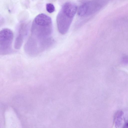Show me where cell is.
Segmentation results:
<instances>
[{"label": "cell", "instance_id": "cell-1", "mask_svg": "<svg viewBox=\"0 0 128 128\" xmlns=\"http://www.w3.org/2000/svg\"><path fill=\"white\" fill-rule=\"evenodd\" d=\"M53 26L52 19L44 13L40 14L34 18L32 23L31 40L40 45L48 43L53 40L52 36Z\"/></svg>", "mask_w": 128, "mask_h": 128}, {"label": "cell", "instance_id": "cell-2", "mask_svg": "<svg viewBox=\"0 0 128 128\" xmlns=\"http://www.w3.org/2000/svg\"><path fill=\"white\" fill-rule=\"evenodd\" d=\"M108 0H92L80 6L78 14L80 16H90L97 12L107 4Z\"/></svg>", "mask_w": 128, "mask_h": 128}, {"label": "cell", "instance_id": "cell-3", "mask_svg": "<svg viewBox=\"0 0 128 128\" xmlns=\"http://www.w3.org/2000/svg\"><path fill=\"white\" fill-rule=\"evenodd\" d=\"M14 38L12 31L4 28L0 32V55L10 54L12 51V44Z\"/></svg>", "mask_w": 128, "mask_h": 128}, {"label": "cell", "instance_id": "cell-4", "mask_svg": "<svg viewBox=\"0 0 128 128\" xmlns=\"http://www.w3.org/2000/svg\"><path fill=\"white\" fill-rule=\"evenodd\" d=\"M73 18L61 9L56 18L58 28L60 34H64L67 32Z\"/></svg>", "mask_w": 128, "mask_h": 128}, {"label": "cell", "instance_id": "cell-5", "mask_svg": "<svg viewBox=\"0 0 128 128\" xmlns=\"http://www.w3.org/2000/svg\"><path fill=\"white\" fill-rule=\"evenodd\" d=\"M28 27L26 24H21L20 27L14 42V47L15 49H19L21 48L28 34Z\"/></svg>", "mask_w": 128, "mask_h": 128}, {"label": "cell", "instance_id": "cell-6", "mask_svg": "<svg viewBox=\"0 0 128 128\" xmlns=\"http://www.w3.org/2000/svg\"><path fill=\"white\" fill-rule=\"evenodd\" d=\"M65 13L74 18L77 10V7L74 4L68 2L65 3L61 9Z\"/></svg>", "mask_w": 128, "mask_h": 128}, {"label": "cell", "instance_id": "cell-7", "mask_svg": "<svg viewBox=\"0 0 128 128\" xmlns=\"http://www.w3.org/2000/svg\"><path fill=\"white\" fill-rule=\"evenodd\" d=\"M46 9L49 13L53 12L55 10V7L54 5L51 3H48L46 5Z\"/></svg>", "mask_w": 128, "mask_h": 128}, {"label": "cell", "instance_id": "cell-8", "mask_svg": "<svg viewBox=\"0 0 128 128\" xmlns=\"http://www.w3.org/2000/svg\"><path fill=\"white\" fill-rule=\"evenodd\" d=\"M125 126V127L128 128V123L126 124Z\"/></svg>", "mask_w": 128, "mask_h": 128}]
</instances>
